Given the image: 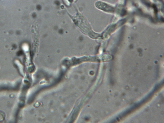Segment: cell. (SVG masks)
Segmentation results:
<instances>
[{"instance_id":"6da1fadb","label":"cell","mask_w":164,"mask_h":123,"mask_svg":"<svg viewBox=\"0 0 164 123\" xmlns=\"http://www.w3.org/2000/svg\"><path fill=\"white\" fill-rule=\"evenodd\" d=\"M96 8L104 12L113 13L115 11L114 7L106 3L101 2H97L95 3Z\"/></svg>"},{"instance_id":"7a4b0ae2","label":"cell","mask_w":164,"mask_h":123,"mask_svg":"<svg viewBox=\"0 0 164 123\" xmlns=\"http://www.w3.org/2000/svg\"><path fill=\"white\" fill-rule=\"evenodd\" d=\"M68 1H69L70 2H73V0H68Z\"/></svg>"}]
</instances>
